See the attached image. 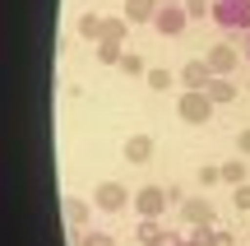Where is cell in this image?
<instances>
[{
    "label": "cell",
    "instance_id": "6da1fadb",
    "mask_svg": "<svg viewBox=\"0 0 250 246\" xmlns=\"http://www.w3.org/2000/svg\"><path fill=\"white\" fill-rule=\"evenodd\" d=\"M176 116L186 121V126H208V121H213V98H208V89H181Z\"/></svg>",
    "mask_w": 250,
    "mask_h": 246
},
{
    "label": "cell",
    "instance_id": "7a4b0ae2",
    "mask_svg": "<svg viewBox=\"0 0 250 246\" xmlns=\"http://www.w3.org/2000/svg\"><path fill=\"white\" fill-rule=\"evenodd\" d=\"M213 23L232 33H250V0H213Z\"/></svg>",
    "mask_w": 250,
    "mask_h": 246
},
{
    "label": "cell",
    "instance_id": "3957f363",
    "mask_svg": "<svg viewBox=\"0 0 250 246\" xmlns=\"http://www.w3.org/2000/svg\"><path fill=\"white\" fill-rule=\"evenodd\" d=\"M134 209H139V219H162V214L171 209V195L162 191V186H139V195H134Z\"/></svg>",
    "mask_w": 250,
    "mask_h": 246
},
{
    "label": "cell",
    "instance_id": "277c9868",
    "mask_svg": "<svg viewBox=\"0 0 250 246\" xmlns=\"http://www.w3.org/2000/svg\"><path fill=\"white\" fill-rule=\"evenodd\" d=\"M190 23V9L186 5H158V19H153V28H158L162 37H181Z\"/></svg>",
    "mask_w": 250,
    "mask_h": 246
},
{
    "label": "cell",
    "instance_id": "5b68a950",
    "mask_svg": "<svg viewBox=\"0 0 250 246\" xmlns=\"http://www.w3.org/2000/svg\"><path fill=\"white\" fill-rule=\"evenodd\" d=\"M176 219L186 223V228H213V200H181Z\"/></svg>",
    "mask_w": 250,
    "mask_h": 246
},
{
    "label": "cell",
    "instance_id": "8992f818",
    "mask_svg": "<svg viewBox=\"0 0 250 246\" xmlns=\"http://www.w3.org/2000/svg\"><path fill=\"white\" fill-rule=\"evenodd\" d=\"M130 200H134V195L125 191L121 181H102V186H98V195H93V204H98L102 214H116V209H125Z\"/></svg>",
    "mask_w": 250,
    "mask_h": 246
},
{
    "label": "cell",
    "instance_id": "52a82bcc",
    "mask_svg": "<svg viewBox=\"0 0 250 246\" xmlns=\"http://www.w3.org/2000/svg\"><path fill=\"white\" fill-rule=\"evenodd\" d=\"M213 79H218V74H213L208 61H186V65H181V84H186V89H208Z\"/></svg>",
    "mask_w": 250,
    "mask_h": 246
},
{
    "label": "cell",
    "instance_id": "ba28073f",
    "mask_svg": "<svg viewBox=\"0 0 250 246\" xmlns=\"http://www.w3.org/2000/svg\"><path fill=\"white\" fill-rule=\"evenodd\" d=\"M121 154H125V163L139 167V163H148V158H153V139H148V135H130Z\"/></svg>",
    "mask_w": 250,
    "mask_h": 246
},
{
    "label": "cell",
    "instance_id": "9c48e42d",
    "mask_svg": "<svg viewBox=\"0 0 250 246\" xmlns=\"http://www.w3.org/2000/svg\"><path fill=\"white\" fill-rule=\"evenodd\" d=\"M158 5L162 0H125V19L130 23H153L158 19Z\"/></svg>",
    "mask_w": 250,
    "mask_h": 246
},
{
    "label": "cell",
    "instance_id": "30bf717a",
    "mask_svg": "<svg viewBox=\"0 0 250 246\" xmlns=\"http://www.w3.org/2000/svg\"><path fill=\"white\" fill-rule=\"evenodd\" d=\"M204 61L213 65V74H232V70H236V61H241V56H236V46H213V51H208Z\"/></svg>",
    "mask_w": 250,
    "mask_h": 246
},
{
    "label": "cell",
    "instance_id": "8fae6325",
    "mask_svg": "<svg viewBox=\"0 0 250 246\" xmlns=\"http://www.w3.org/2000/svg\"><path fill=\"white\" fill-rule=\"evenodd\" d=\"M125 37H130V19L125 14H107L102 19V42H121L125 46Z\"/></svg>",
    "mask_w": 250,
    "mask_h": 246
},
{
    "label": "cell",
    "instance_id": "7c38bea8",
    "mask_svg": "<svg viewBox=\"0 0 250 246\" xmlns=\"http://www.w3.org/2000/svg\"><path fill=\"white\" fill-rule=\"evenodd\" d=\"M134 237H139V246H158V242H171V232H162V228H158V219H139Z\"/></svg>",
    "mask_w": 250,
    "mask_h": 246
},
{
    "label": "cell",
    "instance_id": "4fadbf2b",
    "mask_svg": "<svg viewBox=\"0 0 250 246\" xmlns=\"http://www.w3.org/2000/svg\"><path fill=\"white\" fill-rule=\"evenodd\" d=\"M102 19H107V14H93V9H88V14H79L74 33H79V37H88V42H102Z\"/></svg>",
    "mask_w": 250,
    "mask_h": 246
},
{
    "label": "cell",
    "instance_id": "5bb4252c",
    "mask_svg": "<svg viewBox=\"0 0 250 246\" xmlns=\"http://www.w3.org/2000/svg\"><path fill=\"white\" fill-rule=\"evenodd\" d=\"M65 223H70V228H83V223H88V200L65 195Z\"/></svg>",
    "mask_w": 250,
    "mask_h": 246
},
{
    "label": "cell",
    "instance_id": "9a60e30c",
    "mask_svg": "<svg viewBox=\"0 0 250 246\" xmlns=\"http://www.w3.org/2000/svg\"><path fill=\"white\" fill-rule=\"evenodd\" d=\"M236 93H241V89H236L227 74H218V79L208 84V98H213V102H236Z\"/></svg>",
    "mask_w": 250,
    "mask_h": 246
},
{
    "label": "cell",
    "instance_id": "2e32d148",
    "mask_svg": "<svg viewBox=\"0 0 250 246\" xmlns=\"http://www.w3.org/2000/svg\"><path fill=\"white\" fill-rule=\"evenodd\" d=\"M144 84H148L153 93H171V89H176V74H171V70H148Z\"/></svg>",
    "mask_w": 250,
    "mask_h": 246
},
{
    "label": "cell",
    "instance_id": "e0dca14e",
    "mask_svg": "<svg viewBox=\"0 0 250 246\" xmlns=\"http://www.w3.org/2000/svg\"><path fill=\"white\" fill-rule=\"evenodd\" d=\"M116 70H121V74H130V79H139V74H148V65H144V56H139V51H125Z\"/></svg>",
    "mask_w": 250,
    "mask_h": 246
},
{
    "label": "cell",
    "instance_id": "ac0fdd59",
    "mask_svg": "<svg viewBox=\"0 0 250 246\" xmlns=\"http://www.w3.org/2000/svg\"><path fill=\"white\" fill-rule=\"evenodd\" d=\"M199 237H204V246H236L232 232H223V228H195Z\"/></svg>",
    "mask_w": 250,
    "mask_h": 246
},
{
    "label": "cell",
    "instance_id": "d6986e66",
    "mask_svg": "<svg viewBox=\"0 0 250 246\" xmlns=\"http://www.w3.org/2000/svg\"><path fill=\"white\" fill-rule=\"evenodd\" d=\"M121 56H125L121 42H98V61L102 65H121Z\"/></svg>",
    "mask_w": 250,
    "mask_h": 246
},
{
    "label": "cell",
    "instance_id": "ffe728a7",
    "mask_svg": "<svg viewBox=\"0 0 250 246\" xmlns=\"http://www.w3.org/2000/svg\"><path fill=\"white\" fill-rule=\"evenodd\" d=\"M223 181L227 186H246V163H223Z\"/></svg>",
    "mask_w": 250,
    "mask_h": 246
},
{
    "label": "cell",
    "instance_id": "44dd1931",
    "mask_svg": "<svg viewBox=\"0 0 250 246\" xmlns=\"http://www.w3.org/2000/svg\"><path fill=\"white\" fill-rule=\"evenodd\" d=\"M79 246H116L111 232H79Z\"/></svg>",
    "mask_w": 250,
    "mask_h": 246
},
{
    "label": "cell",
    "instance_id": "7402d4cb",
    "mask_svg": "<svg viewBox=\"0 0 250 246\" xmlns=\"http://www.w3.org/2000/svg\"><path fill=\"white\" fill-rule=\"evenodd\" d=\"M190 19H213V0H186Z\"/></svg>",
    "mask_w": 250,
    "mask_h": 246
},
{
    "label": "cell",
    "instance_id": "603a6c76",
    "mask_svg": "<svg viewBox=\"0 0 250 246\" xmlns=\"http://www.w3.org/2000/svg\"><path fill=\"white\" fill-rule=\"evenodd\" d=\"M218 181H223V167H213V163L199 167V186H218Z\"/></svg>",
    "mask_w": 250,
    "mask_h": 246
},
{
    "label": "cell",
    "instance_id": "cb8c5ba5",
    "mask_svg": "<svg viewBox=\"0 0 250 246\" xmlns=\"http://www.w3.org/2000/svg\"><path fill=\"white\" fill-rule=\"evenodd\" d=\"M232 204L241 214H250V186H236V191H232Z\"/></svg>",
    "mask_w": 250,
    "mask_h": 246
},
{
    "label": "cell",
    "instance_id": "d4e9b609",
    "mask_svg": "<svg viewBox=\"0 0 250 246\" xmlns=\"http://www.w3.org/2000/svg\"><path fill=\"white\" fill-rule=\"evenodd\" d=\"M171 246H204V237H199V232L195 237H176V232H171Z\"/></svg>",
    "mask_w": 250,
    "mask_h": 246
},
{
    "label": "cell",
    "instance_id": "484cf974",
    "mask_svg": "<svg viewBox=\"0 0 250 246\" xmlns=\"http://www.w3.org/2000/svg\"><path fill=\"white\" fill-rule=\"evenodd\" d=\"M236 149H241V154H250V126L241 130V135H236Z\"/></svg>",
    "mask_w": 250,
    "mask_h": 246
},
{
    "label": "cell",
    "instance_id": "4316f807",
    "mask_svg": "<svg viewBox=\"0 0 250 246\" xmlns=\"http://www.w3.org/2000/svg\"><path fill=\"white\" fill-rule=\"evenodd\" d=\"M158 246H171V242H158Z\"/></svg>",
    "mask_w": 250,
    "mask_h": 246
},
{
    "label": "cell",
    "instance_id": "83f0119b",
    "mask_svg": "<svg viewBox=\"0 0 250 246\" xmlns=\"http://www.w3.org/2000/svg\"><path fill=\"white\" fill-rule=\"evenodd\" d=\"M246 56H250V46H246Z\"/></svg>",
    "mask_w": 250,
    "mask_h": 246
}]
</instances>
